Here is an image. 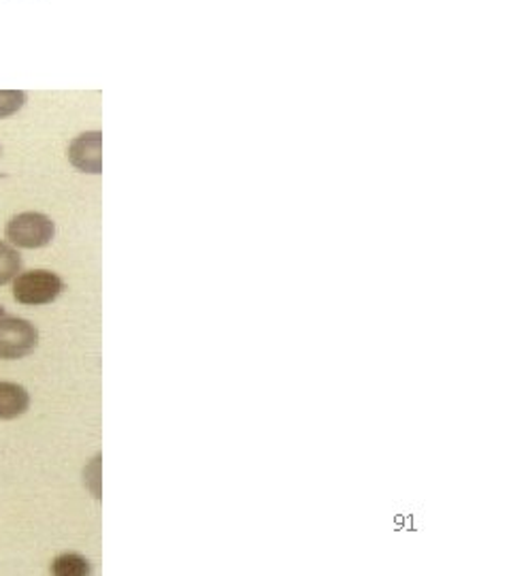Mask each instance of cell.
<instances>
[{
	"instance_id": "6da1fadb",
	"label": "cell",
	"mask_w": 511,
	"mask_h": 576,
	"mask_svg": "<svg viewBox=\"0 0 511 576\" xmlns=\"http://www.w3.org/2000/svg\"><path fill=\"white\" fill-rule=\"evenodd\" d=\"M64 291L63 278L58 273L47 270H32V272L15 275L13 282V297L22 305H47L56 302Z\"/></svg>"
},
{
	"instance_id": "7a4b0ae2",
	"label": "cell",
	"mask_w": 511,
	"mask_h": 576,
	"mask_svg": "<svg viewBox=\"0 0 511 576\" xmlns=\"http://www.w3.org/2000/svg\"><path fill=\"white\" fill-rule=\"evenodd\" d=\"M7 239L18 248H43L56 236V225L50 216L39 211H24L13 216L4 229Z\"/></svg>"
},
{
	"instance_id": "3957f363",
	"label": "cell",
	"mask_w": 511,
	"mask_h": 576,
	"mask_svg": "<svg viewBox=\"0 0 511 576\" xmlns=\"http://www.w3.org/2000/svg\"><path fill=\"white\" fill-rule=\"evenodd\" d=\"M39 346V332L26 318L4 316L0 318V359L29 357Z\"/></svg>"
},
{
	"instance_id": "277c9868",
	"label": "cell",
	"mask_w": 511,
	"mask_h": 576,
	"mask_svg": "<svg viewBox=\"0 0 511 576\" xmlns=\"http://www.w3.org/2000/svg\"><path fill=\"white\" fill-rule=\"evenodd\" d=\"M68 161L84 173H102V133L90 131L75 137L68 145Z\"/></svg>"
},
{
	"instance_id": "5b68a950",
	"label": "cell",
	"mask_w": 511,
	"mask_h": 576,
	"mask_svg": "<svg viewBox=\"0 0 511 576\" xmlns=\"http://www.w3.org/2000/svg\"><path fill=\"white\" fill-rule=\"evenodd\" d=\"M31 406V395L22 384L0 382V421L22 416Z\"/></svg>"
},
{
	"instance_id": "8992f818",
	"label": "cell",
	"mask_w": 511,
	"mask_h": 576,
	"mask_svg": "<svg viewBox=\"0 0 511 576\" xmlns=\"http://www.w3.org/2000/svg\"><path fill=\"white\" fill-rule=\"evenodd\" d=\"M50 570L56 576H88L93 573V566L79 553H63L52 562Z\"/></svg>"
},
{
	"instance_id": "52a82bcc",
	"label": "cell",
	"mask_w": 511,
	"mask_h": 576,
	"mask_svg": "<svg viewBox=\"0 0 511 576\" xmlns=\"http://www.w3.org/2000/svg\"><path fill=\"white\" fill-rule=\"evenodd\" d=\"M20 270H22L20 252L13 246L0 241V286L11 282L20 273Z\"/></svg>"
},
{
	"instance_id": "ba28073f",
	"label": "cell",
	"mask_w": 511,
	"mask_h": 576,
	"mask_svg": "<svg viewBox=\"0 0 511 576\" xmlns=\"http://www.w3.org/2000/svg\"><path fill=\"white\" fill-rule=\"evenodd\" d=\"M26 102V95L22 90H0V118L13 116Z\"/></svg>"
}]
</instances>
